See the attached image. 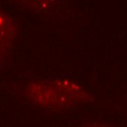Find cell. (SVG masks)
<instances>
[{
  "label": "cell",
  "instance_id": "obj_1",
  "mask_svg": "<svg viewBox=\"0 0 127 127\" xmlns=\"http://www.w3.org/2000/svg\"><path fill=\"white\" fill-rule=\"evenodd\" d=\"M34 99L41 104L65 107L86 99L83 89L68 81H55L33 87Z\"/></svg>",
  "mask_w": 127,
  "mask_h": 127
},
{
  "label": "cell",
  "instance_id": "obj_2",
  "mask_svg": "<svg viewBox=\"0 0 127 127\" xmlns=\"http://www.w3.org/2000/svg\"><path fill=\"white\" fill-rule=\"evenodd\" d=\"M86 127H108L107 126H102V125H92V126H87Z\"/></svg>",
  "mask_w": 127,
  "mask_h": 127
}]
</instances>
